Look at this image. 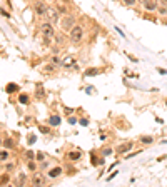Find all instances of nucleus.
<instances>
[{"instance_id":"nucleus-9","label":"nucleus","mask_w":167,"mask_h":187,"mask_svg":"<svg viewBox=\"0 0 167 187\" xmlns=\"http://www.w3.org/2000/svg\"><path fill=\"white\" fill-rule=\"evenodd\" d=\"M47 15H49V18H50V20H49V22H57L58 20V12H57V8H55V10H47Z\"/></svg>"},{"instance_id":"nucleus-12","label":"nucleus","mask_w":167,"mask_h":187,"mask_svg":"<svg viewBox=\"0 0 167 187\" xmlns=\"http://www.w3.org/2000/svg\"><path fill=\"white\" fill-rule=\"evenodd\" d=\"M55 8H57L58 13H63V15H67L69 13V8L63 5V4H60V2H57V5H55Z\"/></svg>"},{"instance_id":"nucleus-27","label":"nucleus","mask_w":167,"mask_h":187,"mask_svg":"<svg viewBox=\"0 0 167 187\" xmlns=\"http://www.w3.org/2000/svg\"><path fill=\"white\" fill-rule=\"evenodd\" d=\"M110 152H112V149H104V150H102V154H104V155H109Z\"/></svg>"},{"instance_id":"nucleus-33","label":"nucleus","mask_w":167,"mask_h":187,"mask_svg":"<svg viewBox=\"0 0 167 187\" xmlns=\"http://www.w3.org/2000/svg\"><path fill=\"white\" fill-rule=\"evenodd\" d=\"M159 2H161L162 5H167V0H159Z\"/></svg>"},{"instance_id":"nucleus-34","label":"nucleus","mask_w":167,"mask_h":187,"mask_svg":"<svg viewBox=\"0 0 167 187\" xmlns=\"http://www.w3.org/2000/svg\"><path fill=\"white\" fill-rule=\"evenodd\" d=\"M0 146H4V140H2V139H0Z\"/></svg>"},{"instance_id":"nucleus-8","label":"nucleus","mask_w":167,"mask_h":187,"mask_svg":"<svg viewBox=\"0 0 167 187\" xmlns=\"http://www.w3.org/2000/svg\"><path fill=\"white\" fill-rule=\"evenodd\" d=\"M132 147H134L132 142H125V144H120V146L117 147V149H115V152H117V154H125V152H129Z\"/></svg>"},{"instance_id":"nucleus-19","label":"nucleus","mask_w":167,"mask_h":187,"mask_svg":"<svg viewBox=\"0 0 167 187\" xmlns=\"http://www.w3.org/2000/svg\"><path fill=\"white\" fill-rule=\"evenodd\" d=\"M7 182H10V175L5 172V174L0 175V186H4V184H7Z\"/></svg>"},{"instance_id":"nucleus-35","label":"nucleus","mask_w":167,"mask_h":187,"mask_svg":"<svg viewBox=\"0 0 167 187\" xmlns=\"http://www.w3.org/2000/svg\"><path fill=\"white\" fill-rule=\"evenodd\" d=\"M137 2H140V4H144V2H145V0H137Z\"/></svg>"},{"instance_id":"nucleus-24","label":"nucleus","mask_w":167,"mask_h":187,"mask_svg":"<svg viewBox=\"0 0 167 187\" xmlns=\"http://www.w3.org/2000/svg\"><path fill=\"white\" fill-rule=\"evenodd\" d=\"M124 4H125L127 7H134L137 4V0H124Z\"/></svg>"},{"instance_id":"nucleus-3","label":"nucleus","mask_w":167,"mask_h":187,"mask_svg":"<svg viewBox=\"0 0 167 187\" xmlns=\"http://www.w3.org/2000/svg\"><path fill=\"white\" fill-rule=\"evenodd\" d=\"M40 32L44 37H49V39H52V37H55V29H54L52 22H44L40 25Z\"/></svg>"},{"instance_id":"nucleus-21","label":"nucleus","mask_w":167,"mask_h":187,"mask_svg":"<svg viewBox=\"0 0 167 187\" xmlns=\"http://www.w3.org/2000/svg\"><path fill=\"white\" fill-rule=\"evenodd\" d=\"M15 90H18V87L17 85H15V84H8V85H7V92H15Z\"/></svg>"},{"instance_id":"nucleus-13","label":"nucleus","mask_w":167,"mask_h":187,"mask_svg":"<svg viewBox=\"0 0 167 187\" xmlns=\"http://www.w3.org/2000/svg\"><path fill=\"white\" fill-rule=\"evenodd\" d=\"M10 159V154H8V149H4L0 150V162H7Z\"/></svg>"},{"instance_id":"nucleus-31","label":"nucleus","mask_w":167,"mask_h":187,"mask_svg":"<svg viewBox=\"0 0 167 187\" xmlns=\"http://www.w3.org/2000/svg\"><path fill=\"white\" fill-rule=\"evenodd\" d=\"M157 72H159V74H162V75H166V74H167V72H166L164 69H157Z\"/></svg>"},{"instance_id":"nucleus-30","label":"nucleus","mask_w":167,"mask_h":187,"mask_svg":"<svg viewBox=\"0 0 167 187\" xmlns=\"http://www.w3.org/2000/svg\"><path fill=\"white\" fill-rule=\"evenodd\" d=\"M69 122L70 124H77V119H75V117H69Z\"/></svg>"},{"instance_id":"nucleus-26","label":"nucleus","mask_w":167,"mask_h":187,"mask_svg":"<svg viewBox=\"0 0 167 187\" xmlns=\"http://www.w3.org/2000/svg\"><path fill=\"white\" fill-rule=\"evenodd\" d=\"M55 42H57V44H62V37H60V35H55Z\"/></svg>"},{"instance_id":"nucleus-22","label":"nucleus","mask_w":167,"mask_h":187,"mask_svg":"<svg viewBox=\"0 0 167 187\" xmlns=\"http://www.w3.org/2000/svg\"><path fill=\"white\" fill-rule=\"evenodd\" d=\"M52 64H55L57 67H58V65H62V58L57 57V55H54V57H52Z\"/></svg>"},{"instance_id":"nucleus-4","label":"nucleus","mask_w":167,"mask_h":187,"mask_svg":"<svg viewBox=\"0 0 167 187\" xmlns=\"http://www.w3.org/2000/svg\"><path fill=\"white\" fill-rule=\"evenodd\" d=\"M47 5L44 4V2H40V0H37L34 4V12H35V15L37 17H44V15H47Z\"/></svg>"},{"instance_id":"nucleus-11","label":"nucleus","mask_w":167,"mask_h":187,"mask_svg":"<svg viewBox=\"0 0 167 187\" xmlns=\"http://www.w3.org/2000/svg\"><path fill=\"white\" fill-rule=\"evenodd\" d=\"M55 69H57V65L55 64H47L45 67H42V72H44V74H54Z\"/></svg>"},{"instance_id":"nucleus-29","label":"nucleus","mask_w":167,"mask_h":187,"mask_svg":"<svg viewBox=\"0 0 167 187\" xmlns=\"http://www.w3.org/2000/svg\"><path fill=\"white\" fill-rule=\"evenodd\" d=\"M27 157H29V159H34V152H32V150H27Z\"/></svg>"},{"instance_id":"nucleus-5","label":"nucleus","mask_w":167,"mask_h":187,"mask_svg":"<svg viewBox=\"0 0 167 187\" xmlns=\"http://www.w3.org/2000/svg\"><path fill=\"white\" fill-rule=\"evenodd\" d=\"M30 182H32L34 186H45L47 177H45L44 174H39V172H35V174L32 175V179H30Z\"/></svg>"},{"instance_id":"nucleus-1","label":"nucleus","mask_w":167,"mask_h":187,"mask_svg":"<svg viewBox=\"0 0 167 187\" xmlns=\"http://www.w3.org/2000/svg\"><path fill=\"white\" fill-rule=\"evenodd\" d=\"M69 39H70L72 44H79V42H82V39H84V29H82L80 25L75 23L74 27H72V30L69 32Z\"/></svg>"},{"instance_id":"nucleus-23","label":"nucleus","mask_w":167,"mask_h":187,"mask_svg":"<svg viewBox=\"0 0 167 187\" xmlns=\"http://www.w3.org/2000/svg\"><path fill=\"white\" fill-rule=\"evenodd\" d=\"M99 74V70L97 69H90V70H85V77H89V75H97Z\"/></svg>"},{"instance_id":"nucleus-25","label":"nucleus","mask_w":167,"mask_h":187,"mask_svg":"<svg viewBox=\"0 0 167 187\" xmlns=\"http://www.w3.org/2000/svg\"><path fill=\"white\" fill-rule=\"evenodd\" d=\"M13 167H15V165H13V164H7V165H5V170H7V172H10V170H13Z\"/></svg>"},{"instance_id":"nucleus-15","label":"nucleus","mask_w":167,"mask_h":187,"mask_svg":"<svg viewBox=\"0 0 167 187\" xmlns=\"http://www.w3.org/2000/svg\"><path fill=\"white\" fill-rule=\"evenodd\" d=\"M49 124L52 125V127H55V125H58L60 124V117L58 115H52L50 119H49Z\"/></svg>"},{"instance_id":"nucleus-28","label":"nucleus","mask_w":167,"mask_h":187,"mask_svg":"<svg viewBox=\"0 0 167 187\" xmlns=\"http://www.w3.org/2000/svg\"><path fill=\"white\" fill-rule=\"evenodd\" d=\"M37 160H40V162H42V160H44V154L39 152V154H37Z\"/></svg>"},{"instance_id":"nucleus-36","label":"nucleus","mask_w":167,"mask_h":187,"mask_svg":"<svg viewBox=\"0 0 167 187\" xmlns=\"http://www.w3.org/2000/svg\"><path fill=\"white\" fill-rule=\"evenodd\" d=\"M62 2H65V4H69V2H70V0H62Z\"/></svg>"},{"instance_id":"nucleus-32","label":"nucleus","mask_w":167,"mask_h":187,"mask_svg":"<svg viewBox=\"0 0 167 187\" xmlns=\"http://www.w3.org/2000/svg\"><path fill=\"white\" fill-rule=\"evenodd\" d=\"M80 124H82V125H87V124H89V120H85V119H82V120H80Z\"/></svg>"},{"instance_id":"nucleus-18","label":"nucleus","mask_w":167,"mask_h":187,"mask_svg":"<svg viewBox=\"0 0 167 187\" xmlns=\"http://www.w3.org/2000/svg\"><path fill=\"white\" fill-rule=\"evenodd\" d=\"M4 147H5V149H13V147H15V142L12 139H5L4 140Z\"/></svg>"},{"instance_id":"nucleus-2","label":"nucleus","mask_w":167,"mask_h":187,"mask_svg":"<svg viewBox=\"0 0 167 187\" xmlns=\"http://www.w3.org/2000/svg\"><path fill=\"white\" fill-rule=\"evenodd\" d=\"M75 23H77V22H75V17H74V15H69V13H67V15H65L62 20H60V27H62L63 32H70Z\"/></svg>"},{"instance_id":"nucleus-6","label":"nucleus","mask_w":167,"mask_h":187,"mask_svg":"<svg viewBox=\"0 0 167 187\" xmlns=\"http://www.w3.org/2000/svg\"><path fill=\"white\" fill-rule=\"evenodd\" d=\"M144 8L147 12H157V7H159V0H145L144 4Z\"/></svg>"},{"instance_id":"nucleus-7","label":"nucleus","mask_w":167,"mask_h":187,"mask_svg":"<svg viewBox=\"0 0 167 187\" xmlns=\"http://www.w3.org/2000/svg\"><path fill=\"white\" fill-rule=\"evenodd\" d=\"M62 172H63V169L60 167V165H57V167H52V169L47 172V177H50V179H57Z\"/></svg>"},{"instance_id":"nucleus-14","label":"nucleus","mask_w":167,"mask_h":187,"mask_svg":"<svg viewBox=\"0 0 167 187\" xmlns=\"http://www.w3.org/2000/svg\"><path fill=\"white\" fill-rule=\"evenodd\" d=\"M27 169H29L30 172H37L39 167H37V164L34 162V159H29V162H27Z\"/></svg>"},{"instance_id":"nucleus-16","label":"nucleus","mask_w":167,"mask_h":187,"mask_svg":"<svg viewBox=\"0 0 167 187\" xmlns=\"http://www.w3.org/2000/svg\"><path fill=\"white\" fill-rule=\"evenodd\" d=\"M154 142V137H150V135H144V137H140V144H145V146H149Z\"/></svg>"},{"instance_id":"nucleus-10","label":"nucleus","mask_w":167,"mask_h":187,"mask_svg":"<svg viewBox=\"0 0 167 187\" xmlns=\"http://www.w3.org/2000/svg\"><path fill=\"white\" fill-rule=\"evenodd\" d=\"M80 157H82V154L79 150L69 152V154H67V160H80Z\"/></svg>"},{"instance_id":"nucleus-20","label":"nucleus","mask_w":167,"mask_h":187,"mask_svg":"<svg viewBox=\"0 0 167 187\" xmlns=\"http://www.w3.org/2000/svg\"><path fill=\"white\" fill-rule=\"evenodd\" d=\"M18 102H20V104H27V102H29V95H27V94H20V95H18Z\"/></svg>"},{"instance_id":"nucleus-17","label":"nucleus","mask_w":167,"mask_h":187,"mask_svg":"<svg viewBox=\"0 0 167 187\" xmlns=\"http://www.w3.org/2000/svg\"><path fill=\"white\" fill-rule=\"evenodd\" d=\"M157 13L161 17H167V5H159L157 7Z\"/></svg>"}]
</instances>
